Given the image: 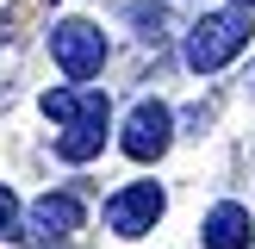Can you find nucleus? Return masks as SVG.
Here are the masks:
<instances>
[{
  "mask_svg": "<svg viewBox=\"0 0 255 249\" xmlns=\"http://www.w3.org/2000/svg\"><path fill=\"white\" fill-rule=\"evenodd\" d=\"M249 12L243 6H224V12H206V19L187 31V44H181V56H187V69L193 75H212V69H224L231 56H243V44H249Z\"/></svg>",
  "mask_w": 255,
  "mask_h": 249,
  "instance_id": "f257e3e1",
  "label": "nucleus"
},
{
  "mask_svg": "<svg viewBox=\"0 0 255 249\" xmlns=\"http://www.w3.org/2000/svg\"><path fill=\"white\" fill-rule=\"evenodd\" d=\"M50 56L69 81H94L106 69V31L94 19H62V25H50Z\"/></svg>",
  "mask_w": 255,
  "mask_h": 249,
  "instance_id": "f03ea898",
  "label": "nucleus"
},
{
  "mask_svg": "<svg viewBox=\"0 0 255 249\" xmlns=\"http://www.w3.org/2000/svg\"><path fill=\"white\" fill-rule=\"evenodd\" d=\"M81 218H87V206H81V193H37L31 199V212L19 218V237H31L37 249H62L75 231H81Z\"/></svg>",
  "mask_w": 255,
  "mask_h": 249,
  "instance_id": "7ed1b4c3",
  "label": "nucleus"
},
{
  "mask_svg": "<svg viewBox=\"0 0 255 249\" xmlns=\"http://www.w3.org/2000/svg\"><path fill=\"white\" fill-rule=\"evenodd\" d=\"M174 137V112L162 106V100H137L131 112H125V131H119V149L131 162H156L162 149H168Z\"/></svg>",
  "mask_w": 255,
  "mask_h": 249,
  "instance_id": "20e7f679",
  "label": "nucleus"
},
{
  "mask_svg": "<svg viewBox=\"0 0 255 249\" xmlns=\"http://www.w3.org/2000/svg\"><path fill=\"white\" fill-rule=\"evenodd\" d=\"M162 206H168L162 181H131V187H119V193L106 199V231L112 237H143L149 224L162 218Z\"/></svg>",
  "mask_w": 255,
  "mask_h": 249,
  "instance_id": "39448f33",
  "label": "nucleus"
},
{
  "mask_svg": "<svg viewBox=\"0 0 255 249\" xmlns=\"http://www.w3.org/2000/svg\"><path fill=\"white\" fill-rule=\"evenodd\" d=\"M37 112H44L50 124H112V112H106V94H100L94 81H69V87H50L44 100H37Z\"/></svg>",
  "mask_w": 255,
  "mask_h": 249,
  "instance_id": "423d86ee",
  "label": "nucleus"
},
{
  "mask_svg": "<svg viewBox=\"0 0 255 249\" xmlns=\"http://www.w3.org/2000/svg\"><path fill=\"white\" fill-rule=\"evenodd\" d=\"M199 237H206V249H249L255 218H249V206H237V199H218V206L206 212V224H199Z\"/></svg>",
  "mask_w": 255,
  "mask_h": 249,
  "instance_id": "0eeeda50",
  "label": "nucleus"
},
{
  "mask_svg": "<svg viewBox=\"0 0 255 249\" xmlns=\"http://www.w3.org/2000/svg\"><path fill=\"white\" fill-rule=\"evenodd\" d=\"M106 131L112 124H69V131L56 137V162H94L100 149H106Z\"/></svg>",
  "mask_w": 255,
  "mask_h": 249,
  "instance_id": "6e6552de",
  "label": "nucleus"
},
{
  "mask_svg": "<svg viewBox=\"0 0 255 249\" xmlns=\"http://www.w3.org/2000/svg\"><path fill=\"white\" fill-rule=\"evenodd\" d=\"M131 19H137V37H143V44H156V37L168 31V12H162V6H143V0L131 6Z\"/></svg>",
  "mask_w": 255,
  "mask_h": 249,
  "instance_id": "1a4fd4ad",
  "label": "nucleus"
},
{
  "mask_svg": "<svg viewBox=\"0 0 255 249\" xmlns=\"http://www.w3.org/2000/svg\"><path fill=\"white\" fill-rule=\"evenodd\" d=\"M12 237H19V193L0 181V243H12Z\"/></svg>",
  "mask_w": 255,
  "mask_h": 249,
  "instance_id": "9d476101",
  "label": "nucleus"
},
{
  "mask_svg": "<svg viewBox=\"0 0 255 249\" xmlns=\"http://www.w3.org/2000/svg\"><path fill=\"white\" fill-rule=\"evenodd\" d=\"M237 6H243V12H255V0H237Z\"/></svg>",
  "mask_w": 255,
  "mask_h": 249,
  "instance_id": "9b49d317",
  "label": "nucleus"
}]
</instances>
